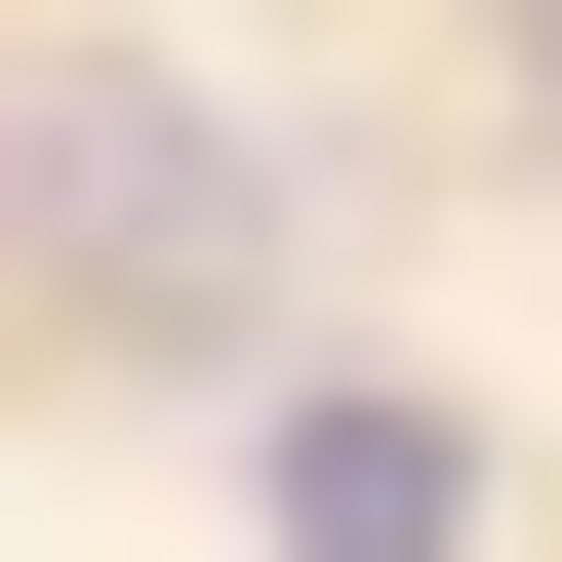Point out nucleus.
<instances>
[{
	"mask_svg": "<svg viewBox=\"0 0 562 562\" xmlns=\"http://www.w3.org/2000/svg\"><path fill=\"white\" fill-rule=\"evenodd\" d=\"M0 281H41L81 362H281V161H241V81H41V121H0Z\"/></svg>",
	"mask_w": 562,
	"mask_h": 562,
	"instance_id": "obj_1",
	"label": "nucleus"
},
{
	"mask_svg": "<svg viewBox=\"0 0 562 562\" xmlns=\"http://www.w3.org/2000/svg\"><path fill=\"white\" fill-rule=\"evenodd\" d=\"M281 562H482V402L322 362V402H281Z\"/></svg>",
	"mask_w": 562,
	"mask_h": 562,
	"instance_id": "obj_2",
	"label": "nucleus"
},
{
	"mask_svg": "<svg viewBox=\"0 0 562 562\" xmlns=\"http://www.w3.org/2000/svg\"><path fill=\"white\" fill-rule=\"evenodd\" d=\"M482 41H522V121H562V0H482Z\"/></svg>",
	"mask_w": 562,
	"mask_h": 562,
	"instance_id": "obj_3",
	"label": "nucleus"
}]
</instances>
